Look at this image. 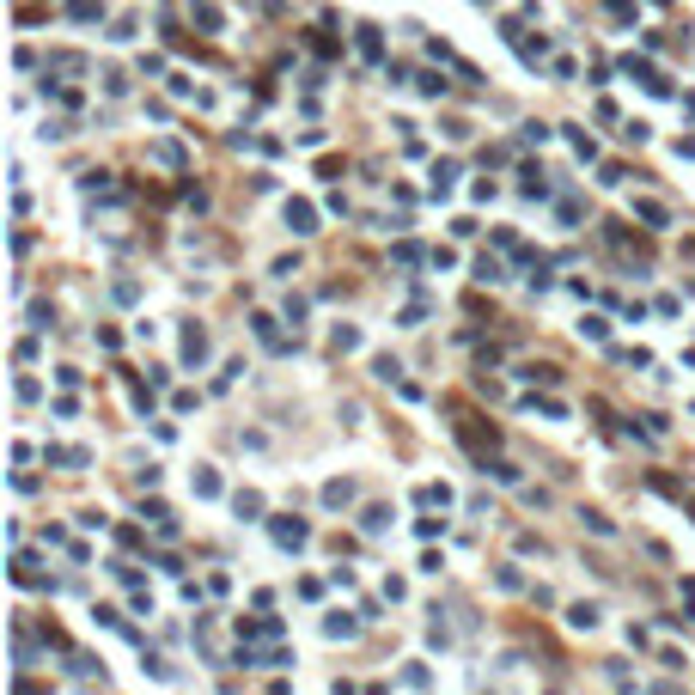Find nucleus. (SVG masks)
<instances>
[{
    "mask_svg": "<svg viewBox=\"0 0 695 695\" xmlns=\"http://www.w3.org/2000/svg\"><path fill=\"white\" fill-rule=\"evenodd\" d=\"M579 335H591V342H604V335H610V323H604V318H586V323H579Z\"/></svg>",
    "mask_w": 695,
    "mask_h": 695,
    "instance_id": "obj_5",
    "label": "nucleus"
},
{
    "mask_svg": "<svg viewBox=\"0 0 695 695\" xmlns=\"http://www.w3.org/2000/svg\"><path fill=\"white\" fill-rule=\"evenodd\" d=\"M274 543L299 549V543H305V525H299V518H293V525H287V518H274Z\"/></svg>",
    "mask_w": 695,
    "mask_h": 695,
    "instance_id": "obj_2",
    "label": "nucleus"
},
{
    "mask_svg": "<svg viewBox=\"0 0 695 695\" xmlns=\"http://www.w3.org/2000/svg\"><path fill=\"white\" fill-rule=\"evenodd\" d=\"M635 213L647 220V226H665V208H659V201H635Z\"/></svg>",
    "mask_w": 695,
    "mask_h": 695,
    "instance_id": "obj_4",
    "label": "nucleus"
},
{
    "mask_svg": "<svg viewBox=\"0 0 695 695\" xmlns=\"http://www.w3.org/2000/svg\"><path fill=\"white\" fill-rule=\"evenodd\" d=\"M287 226L299 232V238H305V232H318V213H311V201H287Z\"/></svg>",
    "mask_w": 695,
    "mask_h": 695,
    "instance_id": "obj_1",
    "label": "nucleus"
},
{
    "mask_svg": "<svg viewBox=\"0 0 695 695\" xmlns=\"http://www.w3.org/2000/svg\"><path fill=\"white\" fill-rule=\"evenodd\" d=\"M567 622H574V628H591V622H598V610H591V604H574V616H567Z\"/></svg>",
    "mask_w": 695,
    "mask_h": 695,
    "instance_id": "obj_6",
    "label": "nucleus"
},
{
    "mask_svg": "<svg viewBox=\"0 0 695 695\" xmlns=\"http://www.w3.org/2000/svg\"><path fill=\"white\" fill-rule=\"evenodd\" d=\"M67 18H98V0H74V6H67Z\"/></svg>",
    "mask_w": 695,
    "mask_h": 695,
    "instance_id": "obj_7",
    "label": "nucleus"
},
{
    "mask_svg": "<svg viewBox=\"0 0 695 695\" xmlns=\"http://www.w3.org/2000/svg\"><path fill=\"white\" fill-rule=\"evenodd\" d=\"M183 354H189V360L201 366V354H208V335H201V330H189V335H183Z\"/></svg>",
    "mask_w": 695,
    "mask_h": 695,
    "instance_id": "obj_3",
    "label": "nucleus"
}]
</instances>
